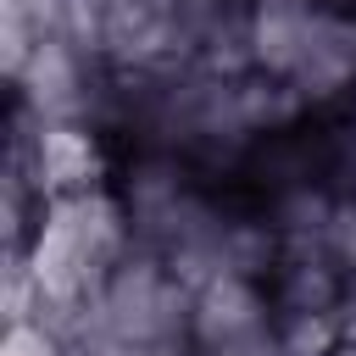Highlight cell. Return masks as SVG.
Returning a JSON list of instances; mask_svg holds the SVG:
<instances>
[{"instance_id": "obj_5", "label": "cell", "mask_w": 356, "mask_h": 356, "mask_svg": "<svg viewBox=\"0 0 356 356\" xmlns=\"http://www.w3.org/2000/svg\"><path fill=\"white\" fill-rule=\"evenodd\" d=\"M189 356H289V345L273 334V339H261V345H245V350H189Z\"/></svg>"}, {"instance_id": "obj_3", "label": "cell", "mask_w": 356, "mask_h": 356, "mask_svg": "<svg viewBox=\"0 0 356 356\" xmlns=\"http://www.w3.org/2000/svg\"><path fill=\"white\" fill-rule=\"evenodd\" d=\"M189 328H195V350H245L278 334V306L267 278H245V273H217L189 284Z\"/></svg>"}, {"instance_id": "obj_2", "label": "cell", "mask_w": 356, "mask_h": 356, "mask_svg": "<svg viewBox=\"0 0 356 356\" xmlns=\"http://www.w3.org/2000/svg\"><path fill=\"white\" fill-rule=\"evenodd\" d=\"M100 339H111L128 356H189L195 328H189V284L150 250H134L111 284L95 295L89 312H78ZM67 323V317H61Z\"/></svg>"}, {"instance_id": "obj_1", "label": "cell", "mask_w": 356, "mask_h": 356, "mask_svg": "<svg viewBox=\"0 0 356 356\" xmlns=\"http://www.w3.org/2000/svg\"><path fill=\"white\" fill-rule=\"evenodd\" d=\"M134 228H128V211L117 200V189H83V195H56V200H39L33 217H28V234L17 250H6L33 300H39V317L61 323V317H78L95 306V295L111 284V273L134 256Z\"/></svg>"}, {"instance_id": "obj_7", "label": "cell", "mask_w": 356, "mask_h": 356, "mask_svg": "<svg viewBox=\"0 0 356 356\" xmlns=\"http://www.w3.org/2000/svg\"><path fill=\"white\" fill-rule=\"evenodd\" d=\"M350 6H356V0H350Z\"/></svg>"}, {"instance_id": "obj_4", "label": "cell", "mask_w": 356, "mask_h": 356, "mask_svg": "<svg viewBox=\"0 0 356 356\" xmlns=\"http://www.w3.org/2000/svg\"><path fill=\"white\" fill-rule=\"evenodd\" d=\"M0 356H72V339L50 317H11L0 334Z\"/></svg>"}, {"instance_id": "obj_6", "label": "cell", "mask_w": 356, "mask_h": 356, "mask_svg": "<svg viewBox=\"0 0 356 356\" xmlns=\"http://www.w3.org/2000/svg\"><path fill=\"white\" fill-rule=\"evenodd\" d=\"M339 139H345V167H350V184H356V106L339 117Z\"/></svg>"}]
</instances>
